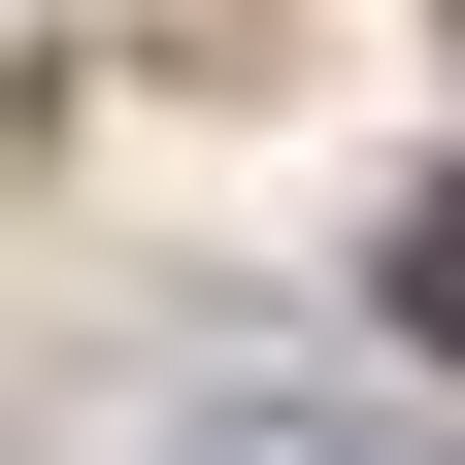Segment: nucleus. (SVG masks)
Returning <instances> with one entry per match:
<instances>
[{"label": "nucleus", "mask_w": 465, "mask_h": 465, "mask_svg": "<svg viewBox=\"0 0 465 465\" xmlns=\"http://www.w3.org/2000/svg\"><path fill=\"white\" fill-rule=\"evenodd\" d=\"M134 465H432L399 399H134Z\"/></svg>", "instance_id": "obj_1"}, {"label": "nucleus", "mask_w": 465, "mask_h": 465, "mask_svg": "<svg viewBox=\"0 0 465 465\" xmlns=\"http://www.w3.org/2000/svg\"><path fill=\"white\" fill-rule=\"evenodd\" d=\"M432 34H465V0H432Z\"/></svg>", "instance_id": "obj_3"}, {"label": "nucleus", "mask_w": 465, "mask_h": 465, "mask_svg": "<svg viewBox=\"0 0 465 465\" xmlns=\"http://www.w3.org/2000/svg\"><path fill=\"white\" fill-rule=\"evenodd\" d=\"M399 332H432V366H465V200H399Z\"/></svg>", "instance_id": "obj_2"}]
</instances>
